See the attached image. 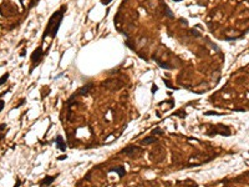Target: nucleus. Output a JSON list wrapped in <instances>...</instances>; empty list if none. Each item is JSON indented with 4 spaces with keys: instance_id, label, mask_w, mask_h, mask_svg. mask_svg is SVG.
Masks as SVG:
<instances>
[{
    "instance_id": "obj_4",
    "label": "nucleus",
    "mask_w": 249,
    "mask_h": 187,
    "mask_svg": "<svg viewBox=\"0 0 249 187\" xmlns=\"http://www.w3.org/2000/svg\"><path fill=\"white\" fill-rule=\"evenodd\" d=\"M92 87H94V85L91 84V82H90V84H86L85 86H82V87H80L77 90L76 96H86V95H88V92L92 90Z\"/></svg>"
},
{
    "instance_id": "obj_8",
    "label": "nucleus",
    "mask_w": 249,
    "mask_h": 187,
    "mask_svg": "<svg viewBox=\"0 0 249 187\" xmlns=\"http://www.w3.org/2000/svg\"><path fill=\"white\" fill-rule=\"evenodd\" d=\"M136 151H141V149L137 147V146H128V147L122 150V152H123V154H126V155H131V154H133V152H136Z\"/></svg>"
},
{
    "instance_id": "obj_17",
    "label": "nucleus",
    "mask_w": 249,
    "mask_h": 187,
    "mask_svg": "<svg viewBox=\"0 0 249 187\" xmlns=\"http://www.w3.org/2000/svg\"><path fill=\"white\" fill-rule=\"evenodd\" d=\"M4 106H5V101H4V100H1V99H0V112L3 111V109H4Z\"/></svg>"
},
{
    "instance_id": "obj_20",
    "label": "nucleus",
    "mask_w": 249,
    "mask_h": 187,
    "mask_svg": "<svg viewBox=\"0 0 249 187\" xmlns=\"http://www.w3.org/2000/svg\"><path fill=\"white\" fill-rule=\"evenodd\" d=\"M24 102H25V99H23V100H20V102L18 103V105H16L15 107H16V109H18V107H20V106H21V105H23V103H24Z\"/></svg>"
},
{
    "instance_id": "obj_1",
    "label": "nucleus",
    "mask_w": 249,
    "mask_h": 187,
    "mask_svg": "<svg viewBox=\"0 0 249 187\" xmlns=\"http://www.w3.org/2000/svg\"><path fill=\"white\" fill-rule=\"evenodd\" d=\"M66 10H67V6L66 5H62L59 10H56L50 16L49 21H47V25H46L45 30H44L43 38H41V39L44 40L47 36H51L52 39L56 38L57 33H59V29H60V26H61V23H62V19H64V16H65Z\"/></svg>"
},
{
    "instance_id": "obj_24",
    "label": "nucleus",
    "mask_w": 249,
    "mask_h": 187,
    "mask_svg": "<svg viewBox=\"0 0 249 187\" xmlns=\"http://www.w3.org/2000/svg\"><path fill=\"white\" fill-rule=\"evenodd\" d=\"M5 129V125L3 123V125H0V130H4Z\"/></svg>"
},
{
    "instance_id": "obj_10",
    "label": "nucleus",
    "mask_w": 249,
    "mask_h": 187,
    "mask_svg": "<svg viewBox=\"0 0 249 187\" xmlns=\"http://www.w3.org/2000/svg\"><path fill=\"white\" fill-rule=\"evenodd\" d=\"M153 59H155V60L157 61V64H158V66H160V67H163V69H166V70H171V69H172V66L167 65V64H166V62L161 61L160 59H157V58L155 56V55H153Z\"/></svg>"
},
{
    "instance_id": "obj_3",
    "label": "nucleus",
    "mask_w": 249,
    "mask_h": 187,
    "mask_svg": "<svg viewBox=\"0 0 249 187\" xmlns=\"http://www.w3.org/2000/svg\"><path fill=\"white\" fill-rule=\"evenodd\" d=\"M44 51H43V47L41 46H39V47H36L35 50L32 51V54H31V62H32V66H38L40 62H41V60H43V58H44Z\"/></svg>"
},
{
    "instance_id": "obj_25",
    "label": "nucleus",
    "mask_w": 249,
    "mask_h": 187,
    "mask_svg": "<svg viewBox=\"0 0 249 187\" xmlns=\"http://www.w3.org/2000/svg\"><path fill=\"white\" fill-rule=\"evenodd\" d=\"M173 1H183V0H173Z\"/></svg>"
},
{
    "instance_id": "obj_12",
    "label": "nucleus",
    "mask_w": 249,
    "mask_h": 187,
    "mask_svg": "<svg viewBox=\"0 0 249 187\" xmlns=\"http://www.w3.org/2000/svg\"><path fill=\"white\" fill-rule=\"evenodd\" d=\"M8 79H9V72H5L1 78H0V86L1 85H4L6 81H8Z\"/></svg>"
},
{
    "instance_id": "obj_22",
    "label": "nucleus",
    "mask_w": 249,
    "mask_h": 187,
    "mask_svg": "<svg viewBox=\"0 0 249 187\" xmlns=\"http://www.w3.org/2000/svg\"><path fill=\"white\" fill-rule=\"evenodd\" d=\"M65 158H66V155H64V156H60V157H59V160H65Z\"/></svg>"
},
{
    "instance_id": "obj_16",
    "label": "nucleus",
    "mask_w": 249,
    "mask_h": 187,
    "mask_svg": "<svg viewBox=\"0 0 249 187\" xmlns=\"http://www.w3.org/2000/svg\"><path fill=\"white\" fill-rule=\"evenodd\" d=\"M175 115H176V116H178V117H186V111L183 112L182 110H179V111H177Z\"/></svg>"
},
{
    "instance_id": "obj_5",
    "label": "nucleus",
    "mask_w": 249,
    "mask_h": 187,
    "mask_svg": "<svg viewBox=\"0 0 249 187\" xmlns=\"http://www.w3.org/2000/svg\"><path fill=\"white\" fill-rule=\"evenodd\" d=\"M55 178H56V176H46L44 180H41V181L39 182L40 183V187H47V186H50L55 181Z\"/></svg>"
},
{
    "instance_id": "obj_6",
    "label": "nucleus",
    "mask_w": 249,
    "mask_h": 187,
    "mask_svg": "<svg viewBox=\"0 0 249 187\" xmlns=\"http://www.w3.org/2000/svg\"><path fill=\"white\" fill-rule=\"evenodd\" d=\"M56 147L62 151V152H65L66 151V145H65V141H64V138H62L60 135L56 136Z\"/></svg>"
},
{
    "instance_id": "obj_19",
    "label": "nucleus",
    "mask_w": 249,
    "mask_h": 187,
    "mask_svg": "<svg viewBox=\"0 0 249 187\" xmlns=\"http://www.w3.org/2000/svg\"><path fill=\"white\" fill-rule=\"evenodd\" d=\"M111 1H112V0H101V4H103V5H107V4H110Z\"/></svg>"
},
{
    "instance_id": "obj_18",
    "label": "nucleus",
    "mask_w": 249,
    "mask_h": 187,
    "mask_svg": "<svg viewBox=\"0 0 249 187\" xmlns=\"http://www.w3.org/2000/svg\"><path fill=\"white\" fill-rule=\"evenodd\" d=\"M163 81H164V84L167 85V87H169V89H176L175 86H172V85L169 84V81H167V80H164V79H163Z\"/></svg>"
},
{
    "instance_id": "obj_2",
    "label": "nucleus",
    "mask_w": 249,
    "mask_h": 187,
    "mask_svg": "<svg viewBox=\"0 0 249 187\" xmlns=\"http://www.w3.org/2000/svg\"><path fill=\"white\" fill-rule=\"evenodd\" d=\"M208 136H213V135H222V136H231L232 132H231V129L225 126V125H222V123H218L216 126H212L208 132H207Z\"/></svg>"
},
{
    "instance_id": "obj_23",
    "label": "nucleus",
    "mask_w": 249,
    "mask_h": 187,
    "mask_svg": "<svg viewBox=\"0 0 249 187\" xmlns=\"http://www.w3.org/2000/svg\"><path fill=\"white\" fill-rule=\"evenodd\" d=\"M19 186H20V181H19V180H18V181H16V185L14 186V187H19Z\"/></svg>"
},
{
    "instance_id": "obj_7",
    "label": "nucleus",
    "mask_w": 249,
    "mask_h": 187,
    "mask_svg": "<svg viewBox=\"0 0 249 187\" xmlns=\"http://www.w3.org/2000/svg\"><path fill=\"white\" fill-rule=\"evenodd\" d=\"M110 172H117L119 174V177L122 178L125 175H126V170H125L123 166H117V167H112L110 169Z\"/></svg>"
},
{
    "instance_id": "obj_9",
    "label": "nucleus",
    "mask_w": 249,
    "mask_h": 187,
    "mask_svg": "<svg viewBox=\"0 0 249 187\" xmlns=\"http://www.w3.org/2000/svg\"><path fill=\"white\" fill-rule=\"evenodd\" d=\"M157 141V137L155 136H148V137H144L143 140H141V143L142 145H151V143H155Z\"/></svg>"
},
{
    "instance_id": "obj_15",
    "label": "nucleus",
    "mask_w": 249,
    "mask_h": 187,
    "mask_svg": "<svg viewBox=\"0 0 249 187\" xmlns=\"http://www.w3.org/2000/svg\"><path fill=\"white\" fill-rule=\"evenodd\" d=\"M39 1H40V0H31V1H30V5H29V9H32L34 6H36Z\"/></svg>"
},
{
    "instance_id": "obj_13",
    "label": "nucleus",
    "mask_w": 249,
    "mask_h": 187,
    "mask_svg": "<svg viewBox=\"0 0 249 187\" xmlns=\"http://www.w3.org/2000/svg\"><path fill=\"white\" fill-rule=\"evenodd\" d=\"M204 115H206V116H212V115H214V116H222V115H224V114H220V112H218V111H206Z\"/></svg>"
},
{
    "instance_id": "obj_21",
    "label": "nucleus",
    "mask_w": 249,
    "mask_h": 187,
    "mask_svg": "<svg viewBox=\"0 0 249 187\" xmlns=\"http://www.w3.org/2000/svg\"><path fill=\"white\" fill-rule=\"evenodd\" d=\"M157 89H158V87H157L156 85H153V86H152V92H156V91H157Z\"/></svg>"
},
{
    "instance_id": "obj_11",
    "label": "nucleus",
    "mask_w": 249,
    "mask_h": 187,
    "mask_svg": "<svg viewBox=\"0 0 249 187\" xmlns=\"http://www.w3.org/2000/svg\"><path fill=\"white\" fill-rule=\"evenodd\" d=\"M163 11H164V15L167 16V18H169V19H173V18H175L173 13H172V10L168 8L167 5H163Z\"/></svg>"
},
{
    "instance_id": "obj_14",
    "label": "nucleus",
    "mask_w": 249,
    "mask_h": 187,
    "mask_svg": "<svg viewBox=\"0 0 249 187\" xmlns=\"http://www.w3.org/2000/svg\"><path fill=\"white\" fill-rule=\"evenodd\" d=\"M152 134H153V135H162V134H163V131H162L160 127H156V129L152 130Z\"/></svg>"
}]
</instances>
